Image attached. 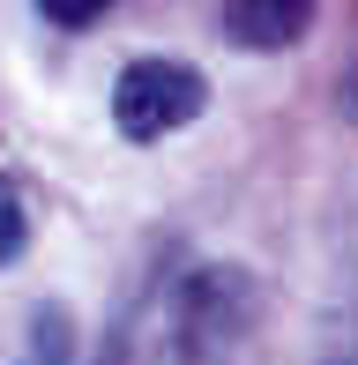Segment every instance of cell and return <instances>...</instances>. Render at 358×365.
Returning <instances> with one entry per match:
<instances>
[{
  "label": "cell",
  "mask_w": 358,
  "mask_h": 365,
  "mask_svg": "<svg viewBox=\"0 0 358 365\" xmlns=\"http://www.w3.org/2000/svg\"><path fill=\"white\" fill-rule=\"evenodd\" d=\"M254 328V276L247 269H187L165 298V365H224Z\"/></svg>",
  "instance_id": "cell-1"
},
{
  "label": "cell",
  "mask_w": 358,
  "mask_h": 365,
  "mask_svg": "<svg viewBox=\"0 0 358 365\" xmlns=\"http://www.w3.org/2000/svg\"><path fill=\"white\" fill-rule=\"evenodd\" d=\"M202 112H209V82H202V68H187V60L142 53L112 82V127H120L127 142H165L179 127H194Z\"/></svg>",
  "instance_id": "cell-2"
},
{
  "label": "cell",
  "mask_w": 358,
  "mask_h": 365,
  "mask_svg": "<svg viewBox=\"0 0 358 365\" xmlns=\"http://www.w3.org/2000/svg\"><path fill=\"white\" fill-rule=\"evenodd\" d=\"M217 23H224V38H239L247 53H284V45H299L306 30H314V8H306V0H232Z\"/></svg>",
  "instance_id": "cell-3"
},
{
  "label": "cell",
  "mask_w": 358,
  "mask_h": 365,
  "mask_svg": "<svg viewBox=\"0 0 358 365\" xmlns=\"http://www.w3.org/2000/svg\"><path fill=\"white\" fill-rule=\"evenodd\" d=\"M15 365H75V321L60 306H38L30 313V336H23V358Z\"/></svg>",
  "instance_id": "cell-4"
},
{
  "label": "cell",
  "mask_w": 358,
  "mask_h": 365,
  "mask_svg": "<svg viewBox=\"0 0 358 365\" xmlns=\"http://www.w3.org/2000/svg\"><path fill=\"white\" fill-rule=\"evenodd\" d=\"M23 246H30V209H23V187H15V179H0V269H8V261H23Z\"/></svg>",
  "instance_id": "cell-5"
},
{
  "label": "cell",
  "mask_w": 358,
  "mask_h": 365,
  "mask_svg": "<svg viewBox=\"0 0 358 365\" xmlns=\"http://www.w3.org/2000/svg\"><path fill=\"white\" fill-rule=\"evenodd\" d=\"M38 15H45L53 30H90L97 15H105V8H38Z\"/></svg>",
  "instance_id": "cell-6"
},
{
  "label": "cell",
  "mask_w": 358,
  "mask_h": 365,
  "mask_svg": "<svg viewBox=\"0 0 358 365\" xmlns=\"http://www.w3.org/2000/svg\"><path fill=\"white\" fill-rule=\"evenodd\" d=\"M344 112H351V120H358V68L344 75Z\"/></svg>",
  "instance_id": "cell-7"
}]
</instances>
